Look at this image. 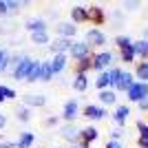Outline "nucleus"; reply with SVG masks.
Here are the masks:
<instances>
[{
    "label": "nucleus",
    "instance_id": "7",
    "mask_svg": "<svg viewBox=\"0 0 148 148\" xmlns=\"http://www.w3.org/2000/svg\"><path fill=\"white\" fill-rule=\"evenodd\" d=\"M31 64H33V58L22 56V60H20L11 71L13 80H27V75H29V71H31Z\"/></svg>",
    "mask_w": 148,
    "mask_h": 148
},
{
    "label": "nucleus",
    "instance_id": "26",
    "mask_svg": "<svg viewBox=\"0 0 148 148\" xmlns=\"http://www.w3.org/2000/svg\"><path fill=\"white\" fill-rule=\"evenodd\" d=\"M95 88H97V91H106V88H111V77H108V71L97 73V77H95Z\"/></svg>",
    "mask_w": 148,
    "mask_h": 148
},
{
    "label": "nucleus",
    "instance_id": "15",
    "mask_svg": "<svg viewBox=\"0 0 148 148\" xmlns=\"http://www.w3.org/2000/svg\"><path fill=\"white\" fill-rule=\"evenodd\" d=\"M135 84V77H133V71H122V77H119L117 86L113 88L115 93H126L130 86Z\"/></svg>",
    "mask_w": 148,
    "mask_h": 148
},
{
    "label": "nucleus",
    "instance_id": "36",
    "mask_svg": "<svg viewBox=\"0 0 148 148\" xmlns=\"http://www.w3.org/2000/svg\"><path fill=\"white\" fill-rule=\"evenodd\" d=\"M135 126H137V130H139V137H148V124L144 122V119H137Z\"/></svg>",
    "mask_w": 148,
    "mask_h": 148
},
{
    "label": "nucleus",
    "instance_id": "23",
    "mask_svg": "<svg viewBox=\"0 0 148 148\" xmlns=\"http://www.w3.org/2000/svg\"><path fill=\"white\" fill-rule=\"evenodd\" d=\"M71 86H73V91H77V93H86V91H88V75L75 73L73 82H71Z\"/></svg>",
    "mask_w": 148,
    "mask_h": 148
},
{
    "label": "nucleus",
    "instance_id": "22",
    "mask_svg": "<svg viewBox=\"0 0 148 148\" xmlns=\"http://www.w3.org/2000/svg\"><path fill=\"white\" fill-rule=\"evenodd\" d=\"M133 49H135L137 60H146L148 62V40H144V38L133 40Z\"/></svg>",
    "mask_w": 148,
    "mask_h": 148
},
{
    "label": "nucleus",
    "instance_id": "19",
    "mask_svg": "<svg viewBox=\"0 0 148 148\" xmlns=\"http://www.w3.org/2000/svg\"><path fill=\"white\" fill-rule=\"evenodd\" d=\"M22 106H27V108H44L47 106V97L44 95H25L22 97Z\"/></svg>",
    "mask_w": 148,
    "mask_h": 148
},
{
    "label": "nucleus",
    "instance_id": "39",
    "mask_svg": "<svg viewBox=\"0 0 148 148\" xmlns=\"http://www.w3.org/2000/svg\"><path fill=\"white\" fill-rule=\"evenodd\" d=\"M9 9H7V0H0V18H7Z\"/></svg>",
    "mask_w": 148,
    "mask_h": 148
},
{
    "label": "nucleus",
    "instance_id": "8",
    "mask_svg": "<svg viewBox=\"0 0 148 148\" xmlns=\"http://www.w3.org/2000/svg\"><path fill=\"white\" fill-rule=\"evenodd\" d=\"M82 115L86 119H91V122H99V119H104L108 113H106L104 106H99V104H86L82 108Z\"/></svg>",
    "mask_w": 148,
    "mask_h": 148
},
{
    "label": "nucleus",
    "instance_id": "17",
    "mask_svg": "<svg viewBox=\"0 0 148 148\" xmlns=\"http://www.w3.org/2000/svg\"><path fill=\"white\" fill-rule=\"evenodd\" d=\"M56 29H58V38H66V40H73V38L77 36V27H75L73 22H60Z\"/></svg>",
    "mask_w": 148,
    "mask_h": 148
},
{
    "label": "nucleus",
    "instance_id": "46",
    "mask_svg": "<svg viewBox=\"0 0 148 148\" xmlns=\"http://www.w3.org/2000/svg\"><path fill=\"white\" fill-rule=\"evenodd\" d=\"M69 148H91V146H84V144H73V146H69Z\"/></svg>",
    "mask_w": 148,
    "mask_h": 148
},
{
    "label": "nucleus",
    "instance_id": "13",
    "mask_svg": "<svg viewBox=\"0 0 148 148\" xmlns=\"http://www.w3.org/2000/svg\"><path fill=\"white\" fill-rule=\"evenodd\" d=\"M99 137V130L95 126H86V128H80V142L77 144H84V146H91L93 142H97Z\"/></svg>",
    "mask_w": 148,
    "mask_h": 148
},
{
    "label": "nucleus",
    "instance_id": "12",
    "mask_svg": "<svg viewBox=\"0 0 148 148\" xmlns=\"http://www.w3.org/2000/svg\"><path fill=\"white\" fill-rule=\"evenodd\" d=\"M128 115H130V106H128V104H117V106H115V113H113V122L117 124V128H122L124 124L128 122Z\"/></svg>",
    "mask_w": 148,
    "mask_h": 148
},
{
    "label": "nucleus",
    "instance_id": "5",
    "mask_svg": "<svg viewBox=\"0 0 148 148\" xmlns=\"http://www.w3.org/2000/svg\"><path fill=\"white\" fill-rule=\"evenodd\" d=\"M86 22H91L95 29H99V27L106 22V11H104V7H99V5L86 7Z\"/></svg>",
    "mask_w": 148,
    "mask_h": 148
},
{
    "label": "nucleus",
    "instance_id": "27",
    "mask_svg": "<svg viewBox=\"0 0 148 148\" xmlns=\"http://www.w3.org/2000/svg\"><path fill=\"white\" fill-rule=\"evenodd\" d=\"M53 73H51V64L49 60H40V82H51Z\"/></svg>",
    "mask_w": 148,
    "mask_h": 148
},
{
    "label": "nucleus",
    "instance_id": "29",
    "mask_svg": "<svg viewBox=\"0 0 148 148\" xmlns=\"http://www.w3.org/2000/svg\"><path fill=\"white\" fill-rule=\"evenodd\" d=\"M29 84H33V82H40V60H33V64H31V71L29 75H27V80Z\"/></svg>",
    "mask_w": 148,
    "mask_h": 148
},
{
    "label": "nucleus",
    "instance_id": "1",
    "mask_svg": "<svg viewBox=\"0 0 148 148\" xmlns=\"http://www.w3.org/2000/svg\"><path fill=\"white\" fill-rule=\"evenodd\" d=\"M111 66H115V53H111V51H93V71H97V73H102V71H108Z\"/></svg>",
    "mask_w": 148,
    "mask_h": 148
},
{
    "label": "nucleus",
    "instance_id": "6",
    "mask_svg": "<svg viewBox=\"0 0 148 148\" xmlns=\"http://www.w3.org/2000/svg\"><path fill=\"white\" fill-rule=\"evenodd\" d=\"M146 97H148V84H144V82H135V84L126 91V99L133 102V104H139V102L146 99Z\"/></svg>",
    "mask_w": 148,
    "mask_h": 148
},
{
    "label": "nucleus",
    "instance_id": "24",
    "mask_svg": "<svg viewBox=\"0 0 148 148\" xmlns=\"http://www.w3.org/2000/svg\"><path fill=\"white\" fill-rule=\"evenodd\" d=\"M88 71H93V56L82 58V60L75 62V73H80V75H88Z\"/></svg>",
    "mask_w": 148,
    "mask_h": 148
},
{
    "label": "nucleus",
    "instance_id": "34",
    "mask_svg": "<svg viewBox=\"0 0 148 148\" xmlns=\"http://www.w3.org/2000/svg\"><path fill=\"white\" fill-rule=\"evenodd\" d=\"M130 44H133L130 36H115V47H117V49H124V47H130Z\"/></svg>",
    "mask_w": 148,
    "mask_h": 148
},
{
    "label": "nucleus",
    "instance_id": "21",
    "mask_svg": "<svg viewBox=\"0 0 148 148\" xmlns=\"http://www.w3.org/2000/svg\"><path fill=\"white\" fill-rule=\"evenodd\" d=\"M33 144H36V133H31V130H22L16 139L18 148H33Z\"/></svg>",
    "mask_w": 148,
    "mask_h": 148
},
{
    "label": "nucleus",
    "instance_id": "41",
    "mask_svg": "<svg viewBox=\"0 0 148 148\" xmlns=\"http://www.w3.org/2000/svg\"><path fill=\"white\" fill-rule=\"evenodd\" d=\"M137 108H139L142 113H146V111H148V97H146V99H142V102L137 104Z\"/></svg>",
    "mask_w": 148,
    "mask_h": 148
},
{
    "label": "nucleus",
    "instance_id": "32",
    "mask_svg": "<svg viewBox=\"0 0 148 148\" xmlns=\"http://www.w3.org/2000/svg\"><path fill=\"white\" fill-rule=\"evenodd\" d=\"M122 71H124V69H119V66H111V69H108V77H111V88L117 86L119 77H122Z\"/></svg>",
    "mask_w": 148,
    "mask_h": 148
},
{
    "label": "nucleus",
    "instance_id": "3",
    "mask_svg": "<svg viewBox=\"0 0 148 148\" xmlns=\"http://www.w3.org/2000/svg\"><path fill=\"white\" fill-rule=\"evenodd\" d=\"M66 56L71 58V60H82V58H88V56H93V49L88 47L84 40H73V44L69 47V51H66Z\"/></svg>",
    "mask_w": 148,
    "mask_h": 148
},
{
    "label": "nucleus",
    "instance_id": "40",
    "mask_svg": "<svg viewBox=\"0 0 148 148\" xmlns=\"http://www.w3.org/2000/svg\"><path fill=\"white\" fill-rule=\"evenodd\" d=\"M119 137H122V128H113L111 130V142H119Z\"/></svg>",
    "mask_w": 148,
    "mask_h": 148
},
{
    "label": "nucleus",
    "instance_id": "47",
    "mask_svg": "<svg viewBox=\"0 0 148 148\" xmlns=\"http://www.w3.org/2000/svg\"><path fill=\"white\" fill-rule=\"evenodd\" d=\"M144 40H148V27L144 29Z\"/></svg>",
    "mask_w": 148,
    "mask_h": 148
},
{
    "label": "nucleus",
    "instance_id": "45",
    "mask_svg": "<svg viewBox=\"0 0 148 148\" xmlns=\"http://www.w3.org/2000/svg\"><path fill=\"white\" fill-rule=\"evenodd\" d=\"M5 126H7V117H5V115H2V113H0V130L5 128Z\"/></svg>",
    "mask_w": 148,
    "mask_h": 148
},
{
    "label": "nucleus",
    "instance_id": "10",
    "mask_svg": "<svg viewBox=\"0 0 148 148\" xmlns=\"http://www.w3.org/2000/svg\"><path fill=\"white\" fill-rule=\"evenodd\" d=\"M71 44H73V40H66V38H53V40L49 42V53H51V56L66 53Z\"/></svg>",
    "mask_w": 148,
    "mask_h": 148
},
{
    "label": "nucleus",
    "instance_id": "37",
    "mask_svg": "<svg viewBox=\"0 0 148 148\" xmlns=\"http://www.w3.org/2000/svg\"><path fill=\"white\" fill-rule=\"evenodd\" d=\"M122 7L126 9V11H135V9H139V7H142V2H137V0H133V2H130V0H126Z\"/></svg>",
    "mask_w": 148,
    "mask_h": 148
},
{
    "label": "nucleus",
    "instance_id": "44",
    "mask_svg": "<svg viewBox=\"0 0 148 148\" xmlns=\"http://www.w3.org/2000/svg\"><path fill=\"white\" fill-rule=\"evenodd\" d=\"M0 148H18V146H16V142H2Z\"/></svg>",
    "mask_w": 148,
    "mask_h": 148
},
{
    "label": "nucleus",
    "instance_id": "14",
    "mask_svg": "<svg viewBox=\"0 0 148 148\" xmlns=\"http://www.w3.org/2000/svg\"><path fill=\"white\" fill-rule=\"evenodd\" d=\"M25 29L29 33H44V31H49V27H47V20L44 18H29L25 22Z\"/></svg>",
    "mask_w": 148,
    "mask_h": 148
},
{
    "label": "nucleus",
    "instance_id": "28",
    "mask_svg": "<svg viewBox=\"0 0 148 148\" xmlns=\"http://www.w3.org/2000/svg\"><path fill=\"white\" fill-rule=\"evenodd\" d=\"M31 42L36 44V47H49V42H51V33L49 31H44V33H31Z\"/></svg>",
    "mask_w": 148,
    "mask_h": 148
},
{
    "label": "nucleus",
    "instance_id": "30",
    "mask_svg": "<svg viewBox=\"0 0 148 148\" xmlns=\"http://www.w3.org/2000/svg\"><path fill=\"white\" fill-rule=\"evenodd\" d=\"M16 119H18L20 124H29L31 122V108H27V106H18V108H16Z\"/></svg>",
    "mask_w": 148,
    "mask_h": 148
},
{
    "label": "nucleus",
    "instance_id": "18",
    "mask_svg": "<svg viewBox=\"0 0 148 148\" xmlns=\"http://www.w3.org/2000/svg\"><path fill=\"white\" fill-rule=\"evenodd\" d=\"M97 99H99V106H113L117 104V93L113 88H106V91H97Z\"/></svg>",
    "mask_w": 148,
    "mask_h": 148
},
{
    "label": "nucleus",
    "instance_id": "25",
    "mask_svg": "<svg viewBox=\"0 0 148 148\" xmlns=\"http://www.w3.org/2000/svg\"><path fill=\"white\" fill-rule=\"evenodd\" d=\"M119 60H122L124 64H135V62H137V56H135L133 44H130V47H124V49H119Z\"/></svg>",
    "mask_w": 148,
    "mask_h": 148
},
{
    "label": "nucleus",
    "instance_id": "11",
    "mask_svg": "<svg viewBox=\"0 0 148 148\" xmlns=\"http://www.w3.org/2000/svg\"><path fill=\"white\" fill-rule=\"evenodd\" d=\"M60 135L64 137V139H66L71 146L80 142V128H77L75 124H64V126L60 128Z\"/></svg>",
    "mask_w": 148,
    "mask_h": 148
},
{
    "label": "nucleus",
    "instance_id": "4",
    "mask_svg": "<svg viewBox=\"0 0 148 148\" xmlns=\"http://www.w3.org/2000/svg\"><path fill=\"white\" fill-rule=\"evenodd\" d=\"M106 40H108L106 33L102 29H95V27H91V29L86 31V36H84V42H86L91 49H99V51H102V47L106 44Z\"/></svg>",
    "mask_w": 148,
    "mask_h": 148
},
{
    "label": "nucleus",
    "instance_id": "31",
    "mask_svg": "<svg viewBox=\"0 0 148 148\" xmlns=\"http://www.w3.org/2000/svg\"><path fill=\"white\" fill-rule=\"evenodd\" d=\"M9 58H11V53L0 47V73H2V75L9 73Z\"/></svg>",
    "mask_w": 148,
    "mask_h": 148
},
{
    "label": "nucleus",
    "instance_id": "48",
    "mask_svg": "<svg viewBox=\"0 0 148 148\" xmlns=\"http://www.w3.org/2000/svg\"><path fill=\"white\" fill-rule=\"evenodd\" d=\"M2 102H5V97H2V93H0V104H2Z\"/></svg>",
    "mask_w": 148,
    "mask_h": 148
},
{
    "label": "nucleus",
    "instance_id": "2",
    "mask_svg": "<svg viewBox=\"0 0 148 148\" xmlns=\"http://www.w3.org/2000/svg\"><path fill=\"white\" fill-rule=\"evenodd\" d=\"M80 113H82V108H80V102H77L75 97L66 99L64 106H62V119H64L66 124H75V119L80 117Z\"/></svg>",
    "mask_w": 148,
    "mask_h": 148
},
{
    "label": "nucleus",
    "instance_id": "42",
    "mask_svg": "<svg viewBox=\"0 0 148 148\" xmlns=\"http://www.w3.org/2000/svg\"><path fill=\"white\" fill-rule=\"evenodd\" d=\"M137 146L139 148H148V137H139V139H137Z\"/></svg>",
    "mask_w": 148,
    "mask_h": 148
},
{
    "label": "nucleus",
    "instance_id": "50",
    "mask_svg": "<svg viewBox=\"0 0 148 148\" xmlns=\"http://www.w3.org/2000/svg\"><path fill=\"white\" fill-rule=\"evenodd\" d=\"M51 148H60V146H51Z\"/></svg>",
    "mask_w": 148,
    "mask_h": 148
},
{
    "label": "nucleus",
    "instance_id": "9",
    "mask_svg": "<svg viewBox=\"0 0 148 148\" xmlns=\"http://www.w3.org/2000/svg\"><path fill=\"white\" fill-rule=\"evenodd\" d=\"M49 64H51V73H53V77H56V75H60V73H64V71H66V66H69V56H66V53L53 56V58L49 60Z\"/></svg>",
    "mask_w": 148,
    "mask_h": 148
},
{
    "label": "nucleus",
    "instance_id": "16",
    "mask_svg": "<svg viewBox=\"0 0 148 148\" xmlns=\"http://www.w3.org/2000/svg\"><path fill=\"white\" fill-rule=\"evenodd\" d=\"M133 77H135V82H144V84H148V62H146V60L135 62Z\"/></svg>",
    "mask_w": 148,
    "mask_h": 148
},
{
    "label": "nucleus",
    "instance_id": "38",
    "mask_svg": "<svg viewBox=\"0 0 148 148\" xmlns=\"http://www.w3.org/2000/svg\"><path fill=\"white\" fill-rule=\"evenodd\" d=\"M58 124H60V117H53V115L44 119V126H47V128H56Z\"/></svg>",
    "mask_w": 148,
    "mask_h": 148
},
{
    "label": "nucleus",
    "instance_id": "49",
    "mask_svg": "<svg viewBox=\"0 0 148 148\" xmlns=\"http://www.w3.org/2000/svg\"><path fill=\"white\" fill-rule=\"evenodd\" d=\"M2 142H5V139H2V133H0V144H2Z\"/></svg>",
    "mask_w": 148,
    "mask_h": 148
},
{
    "label": "nucleus",
    "instance_id": "35",
    "mask_svg": "<svg viewBox=\"0 0 148 148\" xmlns=\"http://www.w3.org/2000/svg\"><path fill=\"white\" fill-rule=\"evenodd\" d=\"M20 0H7V9H9V16H16L20 11Z\"/></svg>",
    "mask_w": 148,
    "mask_h": 148
},
{
    "label": "nucleus",
    "instance_id": "20",
    "mask_svg": "<svg viewBox=\"0 0 148 148\" xmlns=\"http://www.w3.org/2000/svg\"><path fill=\"white\" fill-rule=\"evenodd\" d=\"M71 22H73L75 27L86 22V7H84V5H75V7H71Z\"/></svg>",
    "mask_w": 148,
    "mask_h": 148
},
{
    "label": "nucleus",
    "instance_id": "33",
    "mask_svg": "<svg viewBox=\"0 0 148 148\" xmlns=\"http://www.w3.org/2000/svg\"><path fill=\"white\" fill-rule=\"evenodd\" d=\"M0 93H2V97H5V102L9 99H16L18 97V93H16V88H11V86H7V84H0Z\"/></svg>",
    "mask_w": 148,
    "mask_h": 148
},
{
    "label": "nucleus",
    "instance_id": "43",
    "mask_svg": "<svg viewBox=\"0 0 148 148\" xmlns=\"http://www.w3.org/2000/svg\"><path fill=\"white\" fill-rule=\"evenodd\" d=\"M104 148H124V146H122V144H119V142H111V139H108Z\"/></svg>",
    "mask_w": 148,
    "mask_h": 148
}]
</instances>
